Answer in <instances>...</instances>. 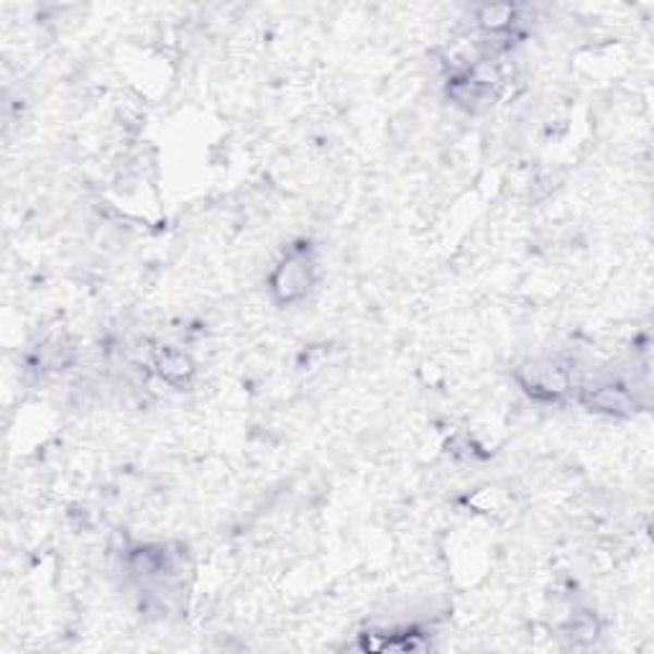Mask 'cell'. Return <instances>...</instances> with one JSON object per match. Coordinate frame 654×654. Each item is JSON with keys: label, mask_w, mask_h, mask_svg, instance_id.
<instances>
[{"label": "cell", "mask_w": 654, "mask_h": 654, "mask_svg": "<svg viewBox=\"0 0 654 654\" xmlns=\"http://www.w3.org/2000/svg\"><path fill=\"white\" fill-rule=\"evenodd\" d=\"M274 292L281 294L284 302H294L296 296H302L312 284V262L310 254L304 251H292L271 279Z\"/></svg>", "instance_id": "cell-1"}]
</instances>
